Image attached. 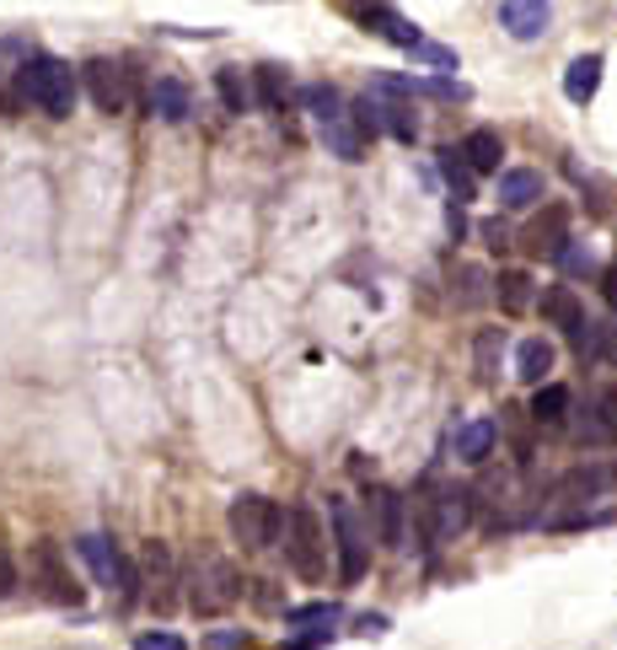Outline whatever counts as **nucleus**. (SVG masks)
I'll return each instance as SVG.
<instances>
[{
  "mask_svg": "<svg viewBox=\"0 0 617 650\" xmlns=\"http://www.w3.org/2000/svg\"><path fill=\"white\" fill-rule=\"evenodd\" d=\"M521 248L532 259H563L569 253V204H543V215L526 221Z\"/></svg>",
  "mask_w": 617,
  "mask_h": 650,
  "instance_id": "6e6552de",
  "label": "nucleus"
},
{
  "mask_svg": "<svg viewBox=\"0 0 617 650\" xmlns=\"http://www.w3.org/2000/svg\"><path fill=\"white\" fill-rule=\"evenodd\" d=\"M602 355H607V361L617 366V323H607V328H602Z\"/></svg>",
  "mask_w": 617,
  "mask_h": 650,
  "instance_id": "72a5a7b5",
  "label": "nucleus"
},
{
  "mask_svg": "<svg viewBox=\"0 0 617 650\" xmlns=\"http://www.w3.org/2000/svg\"><path fill=\"white\" fill-rule=\"evenodd\" d=\"M548 22H554V0H499V27H505L515 44L543 38Z\"/></svg>",
  "mask_w": 617,
  "mask_h": 650,
  "instance_id": "9b49d317",
  "label": "nucleus"
},
{
  "mask_svg": "<svg viewBox=\"0 0 617 650\" xmlns=\"http://www.w3.org/2000/svg\"><path fill=\"white\" fill-rule=\"evenodd\" d=\"M419 66H430V70H456V49H440V44H414L408 49Z\"/></svg>",
  "mask_w": 617,
  "mask_h": 650,
  "instance_id": "7c9ffc66",
  "label": "nucleus"
},
{
  "mask_svg": "<svg viewBox=\"0 0 617 650\" xmlns=\"http://www.w3.org/2000/svg\"><path fill=\"white\" fill-rule=\"evenodd\" d=\"M252 92H258V108H274L280 114L290 103V75L280 66H258L252 70Z\"/></svg>",
  "mask_w": 617,
  "mask_h": 650,
  "instance_id": "5701e85b",
  "label": "nucleus"
},
{
  "mask_svg": "<svg viewBox=\"0 0 617 650\" xmlns=\"http://www.w3.org/2000/svg\"><path fill=\"white\" fill-rule=\"evenodd\" d=\"M226 527H232V537L242 543L247 554H258V548H274L285 517H280V506L269 495H237L232 511H226Z\"/></svg>",
  "mask_w": 617,
  "mask_h": 650,
  "instance_id": "7ed1b4c3",
  "label": "nucleus"
},
{
  "mask_svg": "<svg viewBox=\"0 0 617 650\" xmlns=\"http://www.w3.org/2000/svg\"><path fill=\"white\" fill-rule=\"evenodd\" d=\"M602 296H607V307H617V269L602 274Z\"/></svg>",
  "mask_w": 617,
  "mask_h": 650,
  "instance_id": "c9c22d12",
  "label": "nucleus"
},
{
  "mask_svg": "<svg viewBox=\"0 0 617 650\" xmlns=\"http://www.w3.org/2000/svg\"><path fill=\"white\" fill-rule=\"evenodd\" d=\"M134 650H188L178 635H167V629H156V635H134Z\"/></svg>",
  "mask_w": 617,
  "mask_h": 650,
  "instance_id": "2f4dec72",
  "label": "nucleus"
},
{
  "mask_svg": "<svg viewBox=\"0 0 617 650\" xmlns=\"http://www.w3.org/2000/svg\"><path fill=\"white\" fill-rule=\"evenodd\" d=\"M456 156L467 162L473 178H489V173H499V162H505V140H499V130H473L456 145Z\"/></svg>",
  "mask_w": 617,
  "mask_h": 650,
  "instance_id": "ddd939ff",
  "label": "nucleus"
},
{
  "mask_svg": "<svg viewBox=\"0 0 617 650\" xmlns=\"http://www.w3.org/2000/svg\"><path fill=\"white\" fill-rule=\"evenodd\" d=\"M81 75H86V92L103 114H129L134 108V75L119 60H92Z\"/></svg>",
  "mask_w": 617,
  "mask_h": 650,
  "instance_id": "0eeeda50",
  "label": "nucleus"
},
{
  "mask_svg": "<svg viewBox=\"0 0 617 650\" xmlns=\"http://www.w3.org/2000/svg\"><path fill=\"white\" fill-rule=\"evenodd\" d=\"M602 55H580V60H569V70H563V97L574 103V108H585L591 97H596V86H602Z\"/></svg>",
  "mask_w": 617,
  "mask_h": 650,
  "instance_id": "dca6fc26",
  "label": "nucleus"
},
{
  "mask_svg": "<svg viewBox=\"0 0 617 650\" xmlns=\"http://www.w3.org/2000/svg\"><path fill=\"white\" fill-rule=\"evenodd\" d=\"M494 302H499V312H505V318L532 312V302H537L532 274H526V269H499V274H494Z\"/></svg>",
  "mask_w": 617,
  "mask_h": 650,
  "instance_id": "2eb2a0df",
  "label": "nucleus"
},
{
  "mask_svg": "<svg viewBox=\"0 0 617 650\" xmlns=\"http://www.w3.org/2000/svg\"><path fill=\"white\" fill-rule=\"evenodd\" d=\"M339 618V602H311V607H285V624H333Z\"/></svg>",
  "mask_w": 617,
  "mask_h": 650,
  "instance_id": "c756f323",
  "label": "nucleus"
},
{
  "mask_svg": "<svg viewBox=\"0 0 617 650\" xmlns=\"http://www.w3.org/2000/svg\"><path fill=\"white\" fill-rule=\"evenodd\" d=\"M543 194H548L543 173H532V167H505L499 173V204L505 210H532Z\"/></svg>",
  "mask_w": 617,
  "mask_h": 650,
  "instance_id": "4468645a",
  "label": "nucleus"
},
{
  "mask_svg": "<svg viewBox=\"0 0 617 650\" xmlns=\"http://www.w3.org/2000/svg\"><path fill=\"white\" fill-rule=\"evenodd\" d=\"M151 114L167 119V125H183L188 119V86L183 81H156V86H151Z\"/></svg>",
  "mask_w": 617,
  "mask_h": 650,
  "instance_id": "393cba45",
  "label": "nucleus"
},
{
  "mask_svg": "<svg viewBox=\"0 0 617 650\" xmlns=\"http://www.w3.org/2000/svg\"><path fill=\"white\" fill-rule=\"evenodd\" d=\"M16 586V570H11V559H5V548H0V596Z\"/></svg>",
  "mask_w": 617,
  "mask_h": 650,
  "instance_id": "f704fd0d",
  "label": "nucleus"
},
{
  "mask_svg": "<svg viewBox=\"0 0 617 650\" xmlns=\"http://www.w3.org/2000/svg\"><path fill=\"white\" fill-rule=\"evenodd\" d=\"M499 361H505V328H478V339H473V366H478L484 382L499 377Z\"/></svg>",
  "mask_w": 617,
  "mask_h": 650,
  "instance_id": "a878e982",
  "label": "nucleus"
},
{
  "mask_svg": "<svg viewBox=\"0 0 617 650\" xmlns=\"http://www.w3.org/2000/svg\"><path fill=\"white\" fill-rule=\"evenodd\" d=\"M554 361H558V350L548 344V339H521V344H515V377H521V382H532V388H543V382H548Z\"/></svg>",
  "mask_w": 617,
  "mask_h": 650,
  "instance_id": "f3484780",
  "label": "nucleus"
},
{
  "mask_svg": "<svg viewBox=\"0 0 617 650\" xmlns=\"http://www.w3.org/2000/svg\"><path fill=\"white\" fill-rule=\"evenodd\" d=\"M451 291H456V307H484V302L494 296V274L489 269H478V263H462Z\"/></svg>",
  "mask_w": 617,
  "mask_h": 650,
  "instance_id": "b1692460",
  "label": "nucleus"
},
{
  "mask_svg": "<svg viewBox=\"0 0 617 650\" xmlns=\"http://www.w3.org/2000/svg\"><path fill=\"white\" fill-rule=\"evenodd\" d=\"M569 403H574V398H569L563 382H543V388L532 392V419H537L543 430H558V425L569 419Z\"/></svg>",
  "mask_w": 617,
  "mask_h": 650,
  "instance_id": "412c9836",
  "label": "nucleus"
},
{
  "mask_svg": "<svg viewBox=\"0 0 617 650\" xmlns=\"http://www.w3.org/2000/svg\"><path fill=\"white\" fill-rule=\"evenodd\" d=\"M328 517H333V537H339V581L355 586L366 576V532H360V521L344 500H333Z\"/></svg>",
  "mask_w": 617,
  "mask_h": 650,
  "instance_id": "1a4fd4ad",
  "label": "nucleus"
},
{
  "mask_svg": "<svg viewBox=\"0 0 617 650\" xmlns=\"http://www.w3.org/2000/svg\"><path fill=\"white\" fill-rule=\"evenodd\" d=\"M232 602H242V570L232 559H204L188 581V607L193 613H221Z\"/></svg>",
  "mask_w": 617,
  "mask_h": 650,
  "instance_id": "20e7f679",
  "label": "nucleus"
},
{
  "mask_svg": "<svg viewBox=\"0 0 617 650\" xmlns=\"http://www.w3.org/2000/svg\"><path fill=\"white\" fill-rule=\"evenodd\" d=\"M280 537H285V565L301 581H322L328 576V532H322V521H317L311 506H290Z\"/></svg>",
  "mask_w": 617,
  "mask_h": 650,
  "instance_id": "f03ea898",
  "label": "nucleus"
},
{
  "mask_svg": "<svg viewBox=\"0 0 617 650\" xmlns=\"http://www.w3.org/2000/svg\"><path fill=\"white\" fill-rule=\"evenodd\" d=\"M322 140H328V151L344 156V162H360V151H366V134H360V125H355L349 114H339L333 125H322Z\"/></svg>",
  "mask_w": 617,
  "mask_h": 650,
  "instance_id": "4be33fe9",
  "label": "nucleus"
},
{
  "mask_svg": "<svg viewBox=\"0 0 617 650\" xmlns=\"http://www.w3.org/2000/svg\"><path fill=\"white\" fill-rule=\"evenodd\" d=\"M484 237H489V248L499 253V248H510V232L499 226V221H484Z\"/></svg>",
  "mask_w": 617,
  "mask_h": 650,
  "instance_id": "473e14b6",
  "label": "nucleus"
},
{
  "mask_svg": "<svg viewBox=\"0 0 617 650\" xmlns=\"http://www.w3.org/2000/svg\"><path fill=\"white\" fill-rule=\"evenodd\" d=\"M27 581L38 586L49 602H60V607H75V602H81V586H75L70 565H64L60 543H33V548H27Z\"/></svg>",
  "mask_w": 617,
  "mask_h": 650,
  "instance_id": "423d86ee",
  "label": "nucleus"
},
{
  "mask_svg": "<svg viewBox=\"0 0 617 650\" xmlns=\"http://www.w3.org/2000/svg\"><path fill=\"white\" fill-rule=\"evenodd\" d=\"M16 92L33 108H44L49 119H70L75 114V70L64 60H55V55H33L27 66L16 70Z\"/></svg>",
  "mask_w": 617,
  "mask_h": 650,
  "instance_id": "f257e3e1",
  "label": "nucleus"
},
{
  "mask_svg": "<svg viewBox=\"0 0 617 650\" xmlns=\"http://www.w3.org/2000/svg\"><path fill=\"white\" fill-rule=\"evenodd\" d=\"M543 318L554 328H563V333H580L585 328V307H580V296L569 285H548L543 291Z\"/></svg>",
  "mask_w": 617,
  "mask_h": 650,
  "instance_id": "a211bd4d",
  "label": "nucleus"
},
{
  "mask_svg": "<svg viewBox=\"0 0 617 650\" xmlns=\"http://www.w3.org/2000/svg\"><path fill=\"white\" fill-rule=\"evenodd\" d=\"M403 511H408V500L398 489H370V521H376L381 548H403Z\"/></svg>",
  "mask_w": 617,
  "mask_h": 650,
  "instance_id": "f8f14e48",
  "label": "nucleus"
},
{
  "mask_svg": "<svg viewBox=\"0 0 617 650\" xmlns=\"http://www.w3.org/2000/svg\"><path fill=\"white\" fill-rule=\"evenodd\" d=\"M585 441H617V388H602L585 403Z\"/></svg>",
  "mask_w": 617,
  "mask_h": 650,
  "instance_id": "aec40b11",
  "label": "nucleus"
},
{
  "mask_svg": "<svg viewBox=\"0 0 617 650\" xmlns=\"http://www.w3.org/2000/svg\"><path fill=\"white\" fill-rule=\"evenodd\" d=\"M494 436H499L494 419H467V425L451 436V452H456V462H484V457L494 452Z\"/></svg>",
  "mask_w": 617,
  "mask_h": 650,
  "instance_id": "6ab92c4d",
  "label": "nucleus"
},
{
  "mask_svg": "<svg viewBox=\"0 0 617 650\" xmlns=\"http://www.w3.org/2000/svg\"><path fill=\"white\" fill-rule=\"evenodd\" d=\"M215 92H221V103H226L232 114H247V108L258 103V92H252V86L242 81V70H232V66L215 70Z\"/></svg>",
  "mask_w": 617,
  "mask_h": 650,
  "instance_id": "cd10ccee",
  "label": "nucleus"
},
{
  "mask_svg": "<svg viewBox=\"0 0 617 650\" xmlns=\"http://www.w3.org/2000/svg\"><path fill=\"white\" fill-rule=\"evenodd\" d=\"M440 173H446V184H451V199H456V204L478 199V178L467 173V162L456 156V145H446V151H440Z\"/></svg>",
  "mask_w": 617,
  "mask_h": 650,
  "instance_id": "bb28decb",
  "label": "nucleus"
},
{
  "mask_svg": "<svg viewBox=\"0 0 617 650\" xmlns=\"http://www.w3.org/2000/svg\"><path fill=\"white\" fill-rule=\"evenodd\" d=\"M75 548H81V559L92 565V576H97L103 586H114L123 602H134V596H140V570H134L119 548H114V537H103V532H86Z\"/></svg>",
  "mask_w": 617,
  "mask_h": 650,
  "instance_id": "39448f33",
  "label": "nucleus"
},
{
  "mask_svg": "<svg viewBox=\"0 0 617 650\" xmlns=\"http://www.w3.org/2000/svg\"><path fill=\"white\" fill-rule=\"evenodd\" d=\"M301 103L317 114V125H333V119L344 114V97H339L333 86H322V81H317V86H301Z\"/></svg>",
  "mask_w": 617,
  "mask_h": 650,
  "instance_id": "c85d7f7f",
  "label": "nucleus"
},
{
  "mask_svg": "<svg viewBox=\"0 0 617 650\" xmlns=\"http://www.w3.org/2000/svg\"><path fill=\"white\" fill-rule=\"evenodd\" d=\"M467 500H473L467 489H440L435 500H425V537H430V543H451V537L467 527V517H473Z\"/></svg>",
  "mask_w": 617,
  "mask_h": 650,
  "instance_id": "9d476101",
  "label": "nucleus"
}]
</instances>
